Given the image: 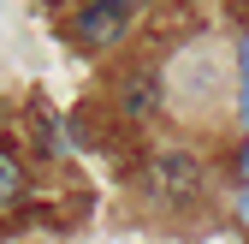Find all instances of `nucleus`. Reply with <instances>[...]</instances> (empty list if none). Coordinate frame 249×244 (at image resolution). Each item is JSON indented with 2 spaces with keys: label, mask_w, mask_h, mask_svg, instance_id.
<instances>
[{
  "label": "nucleus",
  "mask_w": 249,
  "mask_h": 244,
  "mask_svg": "<svg viewBox=\"0 0 249 244\" xmlns=\"http://www.w3.org/2000/svg\"><path fill=\"white\" fill-rule=\"evenodd\" d=\"M137 6H142V0H83L77 18H71V36L83 48H107V42H119L124 30H131Z\"/></svg>",
  "instance_id": "obj_1"
},
{
  "label": "nucleus",
  "mask_w": 249,
  "mask_h": 244,
  "mask_svg": "<svg viewBox=\"0 0 249 244\" xmlns=\"http://www.w3.org/2000/svg\"><path fill=\"white\" fill-rule=\"evenodd\" d=\"M154 173H160V185H166L172 203H190V197L202 191V167H196L190 155H160V167H154Z\"/></svg>",
  "instance_id": "obj_2"
},
{
  "label": "nucleus",
  "mask_w": 249,
  "mask_h": 244,
  "mask_svg": "<svg viewBox=\"0 0 249 244\" xmlns=\"http://www.w3.org/2000/svg\"><path fill=\"white\" fill-rule=\"evenodd\" d=\"M18 203H24V167L12 149H0V215H12Z\"/></svg>",
  "instance_id": "obj_3"
},
{
  "label": "nucleus",
  "mask_w": 249,
  "mask_h": 244,
  "mask_svg": "<svg viewBox=\"0 0 249 244\" xmlns=\"http://www.w3.org/2000/svg\"><path fill=\"white\" fill-rule=\"evenodd\" d=\"M237 66H243V83H237V113H243V131H249V30L237 42Z\"/></svg>",
  "instance_id": "obj_4"
},
{
  "label": "nucleus",
  "mask_w": 249,
  "mask_h": 244,
  "mask_svg": "<svg viewBox=\"0 0 249 244\" xmlns=\"http://www.w3.org/2000/svg\"><path fill=\"white\" fill-rule=\"evenodd\" d=\"M154 107V83L148 78H131V113H148Z\"/></svg>",
  "instance_id": "obj_5"
},
{
  "label": "nucleus",
  "mask_w": 249,
  "mask_h": 244,
  "mask_svg": "<svg viewBox=\"0 0 249 244\" xmlns=\"http://www.w3.org/2000/svg\"><path fill=\"white\" fill-rule=\"evenodd\" d=\"M237 221L249 226V185H243V197H237Z\"/></svg>",
  "instance_id": "obj_6"
},
{
  "label": "nucleus",
  "mask_w": 249,
  "mask_h": 244,
  "mask_svg": "<svg viewBox=\"0 0 249 244\" xmlns=\"http://www.w3.org/2000/svg\"><path fill=\"white\" fill-rule=\"evenodd\" d=\"M237 173H243V185H249V143H243V155H237Z\"/></svg>",
  "instance_id": "obj_7"
}]
</instances>
